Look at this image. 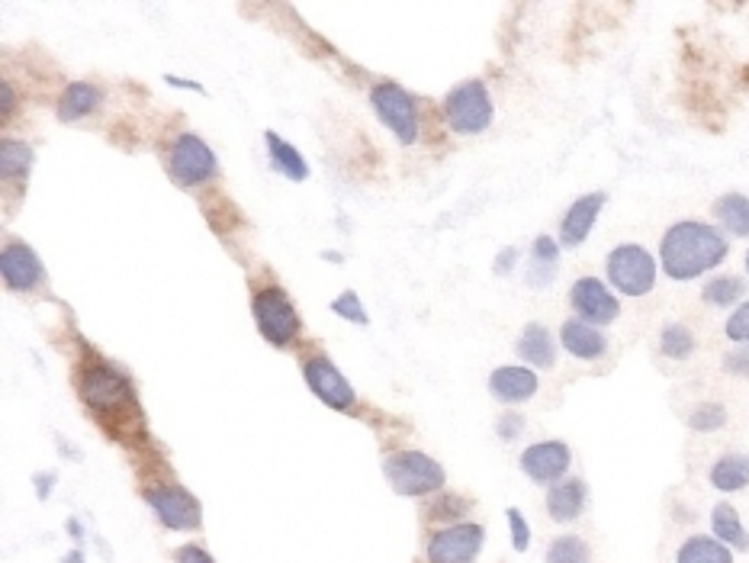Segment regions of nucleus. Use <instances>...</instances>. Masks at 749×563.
<instances>
[{
    "instance_id": "nucleus-15",
    "label": "nucleus",
    "mask_w": 749,
    "mask_h": 563,
    "mask_svg": "<svg viewBox=\"0 0 749 563\" xmlns=\"http://www.w3.org/2000/svg\"><path fill=\"white\" fill-rule=\"evenodd\" d=\"M605 203H608V197H605L601 191L586 194V197H579V201L573 203V206L566 209L563 223H560V241H563L566 248H579V245L591 236V229H595L598 213L605 209Z\"/></svg>"
},
{
    "instance_id": "nucleus-24",
    "label": "nucleus",
    "mask_w": 749,
    "mask_h": 563,
    "mask_svg": "<svg viewBox=\"0 0 749 563\" xmlns=\"http://www.w3.org/2000/svg\"><path fill=\"white\" fill-rule=\"evenodd\" d=\"M556 268H560V245L551 236L534 239L531 264H528V283L531 286H551V281L556 278Z\"/></svg>"
},
{
    "instance_id": "nucleus-7",
    "label": "nucleus",
    "mask_w": 749,
    "mask_h": 563,
    "mask_svg": "<svg viewBox=\"0 0 749 563\" xmlns=\"http://www.w3.org/2000/svg\"><path fill=\"white\" fill-rule=\"evenodd\" d=\"M370 104H373V110L383 120V126H390V132L402 145H415V139H419V110H415V100L399 84H393V80L377 84L370 90Z\"/></svg>"
},
{
    "instance_id": "nucleus-35",
    "label": "nucleus",
    "mask_w": 749,
    "mask_h": 563,
    "mask_svg": "<svg viewBox=\"0 0 749 563\" xmlns=\"http://www.w3.org/2000/svg\"><path fill=\"white\" fill-rule=\"evenodd\" d=\"M506 519H509V531H512V548L518 554H524L531 548V524L524 522L521 509H509Z\"/></svg>"
},
{
    "instance_id": "nucleus-9",
    "label": "nucleus",
    "mask_w": 749,
    "mask_h": 563,
    "mask_svg": "<svg viewBox=\"0 0 749 563\" xmlns=\"http://www.w3.org/2000/svg\"><path fill=\"white\" fill-rule=\"evenodd\" d=\"M216 174V155L209 152V145L194 136L184 132L174 139L171 145V177L177 187H199Z\"/></svg>"
},
{
    "instance_id": "nucleus-11",
    "label": "nucleus",
    "mask_w": 749,
    "mask_h": 563,
    "mask_svg": "<svg viewBox=\"0 0 749 563\" xmlns=\"http://www.w3.org/2000/svg\"><path fill=\"white\" fill-rule=\"evenodd\" d=\"M569 306L576 313V320L589 322V325H608L621 316L618 296L605 286V281L598 278H579L569 290Z\"/></svg>"
},
{
    "instance_id": "nucleus-19",
    "label": "nucleus",
    "mask_w": 749,
    "mask_h": 563,
    "mask_svg": "<svg viewBox=\"0 0 749 563\" xmlns=\"http://www.w3.org/2000/svg\"><path fill=\"white\" fill-rule=\"evenodd\" d=\"M514 351H518L521 361L531 364V367H541V370L553 367V361H556V342H553L551 328L541 325V322H528L521 338H518V345H514Z\"/></svg>"
},
{
    "instance_id": "nucleus-33",
    "label": "nucleus",
    "mask_w": 749,
    "mask_h": 563,
    "mask_svg": "<svg viewBox=\"0 0 749 563\" xmlns=\"http://www.w3.org/2000/svg\"><path fill=\"white\" fill-rule=\"evenodd\" d=\"M467 509H470V499H464V496H454V492H447V496H441L437 502H432L428 516H432L434 522H451V519L464 516Z\"/></svg>"
},
{
    "instance_id": "nucleus-28",
    "label": "nucleus",
    "mask_w": 749,
    "mask_h": 563,
    "mask_svg": "<svg viewBox=\"0 0 749 563\" xmlns=\"http://www.w3.org/2000/svg\"><path fill=\"white\" fill-rule=\"evenodd\" d=\"M747 296V281L734 278V274H720L714 281L705 283L702 290V300L714 306V310H727V306H737L740 300Z\"/></svg>"
},
{
    "instance_id": "nucleus-25",
    "label": "nucleus",
    "mask_w": 749,
    "mask_h": 563,
    "mask_svg": "<svg viewBox=\"0 0 749 563\" xmlns=\"http://www.w3.org/2000/svg\"><path fill=\"white\" fill-rule=\"evenodd\" d=\"M714 219L737 239H749V197L747 194H724L714 203Z\"/></svg>"
},
{
    "instance_id": "nucleus-21",
    "label": "nucleus",
    "mask_w": 749,
    "mask_h": 563,
    "mask_svg": "<svg viewBox=\"0 0 749 563\" xmlns=\"http://www.w3.org/2000/svg\"><path fill=\"white\" fill-rule=\"evenodd\" d=\"M710 486L717 492H740L749 486V454H724L710 467Z\"/></svg>"
},
{
    "instance_id": "nucleus-10",
    "label": "nucleus",
    "mask_w": 749,
    "mask_h": 563,
    "mask_svg": "<svg viewBox=\"0 0 749 563\" xmlns=\"http://www.w3.org/2000/svg\"><path fill=\"white\" fill-rule=\"evenodd\" d=\"M482 524H447L428 541V563H474L482 551Z\"/></svg>"
},
{
    "instance_id": "nucleus-37",
    "label": "nucleus",
    "mask_w": 749,
    "mask_h": 563,
    "mask_svg": "<svg viewBox=\"0 0 749 563\" xmlns=\"http://www.w3.org/2000/svg\"><path fill=\"white\" fill-rule=\"evenodd\" d=\"M521 432H524V415L506 412V415L499 419V439H502V442H514Z\"/></svg>"
},
{
    "instance_id": "nucleus-40",
    "label": "nucleus",
    "mask_w": 749,
    "mask_h": 563,
    "mask_svg": "<svg viewBox=\"0 0 749 563\" xmlns=\"http://www.w3.org/2000/svg\"><path fill=\"white\" fill-rule=\"evenodd\" d=\"M0 90H3V104H0V110H3V117H10V113H13V87L3 80V84H0Z\"/></svg>"
},
{
    "instance_id": "nucleus-38",
    "label": "nucleus",
    "mask_w": 749,
    "mask_h": 563,
    "mask_svg": "<svg viewBox=\"0 0 749 563\" xmlns=\"http://www.w3.org/2000/svg\"><path fill=\"white\" fill-rule=\"evenodd\" d=\"M174 563H216L199 544H184L177 554H174Z\"/></svg>"
},
{
    "instance_id": "nucleus-27",
    "label": "nucleus",
    "mask_w": 749,
    "mask_h": 563,
    "mask_svg": "<svg viewBox=\"0 0 749 563\" xmlns=\"http://www.w3.org/2000/svg\"><path fill=\"white\" fill-rule=\"evenodd\" d=\"M264 139H268L271 161H274V167L280 174H286L290 181H306V177H310V164L303 161V155H300L286 139H280L276 132H268Z\"/></svg>"
},
{
    "instance_id": "nucleus-18",
    "label": "nucleus",
    "mask_w": 749,
    "mask_h": 563,
    "mask_svg": "<svg viewBox=\"0 0 749 563\" xmlns=\"http://www.w3.org/2000/svg\"><path fill=\"white\" fill-rule=\"evenodd\" d=\"M586 499H589V489L583 480L569 477V480L553 483L547 492V516L560 524L576 522L586 512Z\"/></svg>"
},
{
    "instance_id": "nucleus-36",
    "label": "nucleus",
    "mask_w": 749,
    "mask_h": 563,
    "mask_svg": "<svg viewBox=\"0 0 749 563\" xmlns=\"http://www.w3.org/2000/svg\"><path fill=\"white\" fill-rule=\"evenodd\" d=\"M724 370H727L730 377H743V380H749V345H737L734 351H727V355H724Z\"/></svg>"
},
{
    "instance_id": "nucleus-13",
    "label": "nucleus",
    "mask_w": 749,
    "mask_h": 563,
    "mask_svg": "<svg viewBox=\"0 0 749 563\" xmlns=\"http://www.w3.org/2000/svg\"><path fill=\"white\" fill-rule=\"evenodd\" d=\"M303 373H306L310 390H313L328 409H338V412H351V409H355L357 402L355 387L345 380V373L328 361V358H310L306 367H303Z\"/></svg>"
},
{
    "instance_id": "nucleus-30",
    "label": "nucleus",
    "mask_w": 749,
    "mask_h": 563,
    "mask_svg": "<svg viewBox=\"0 0 749 563\" xmlns=\"http://www.w3.org/2000/svg\"><path fill=\"white\" fill-rule=\"evenodd\" d=\"M660 351H663L666 358H672V361L692 358V351H695V335H692V328H685V325H679V322L666 325V328L660 332Z\"/></svg>"
},
{
    "instance_id": "nucleus-31",
    "label": "nucleus",
    "mask_w": 749,
    "mask_h": 563,
    "mask_svg": "<svg viewBox=\"0 0 749 563\" xmlns=\"http://www.w3.org/2000/svg\"><path fill=\"white\" fill-rule=\"evenodd\" d=\"M724 422H727V409H724L720 402H705V405H698V409L688 415V429H692V432H702V435L717 432Z\"/></svg>"
},
{
    "instance_id": "nucleus-34",
    "label": "nucleus",
    "mask_w": 749,
    "mask_h": 563,
    "mask_svg": "<svg viewBox=\"0 0 749 563\" xmlns=\"http://www.w3.org/2000/svg\"><path fill=\"white\" fill-rule=\"evenodd\" d=\"M724 332H727V338H730V342H737V345H749V300L747 303H740V306L730 313V320H727V325H724Z\"/></svg>"
},
{
    "instance_id": "nucleus-20",
    "label": "nucleus",
    "mask_w": 749,
    "mask_h": 563,
    "mask_svg": "<svg viewBox=\"0 0 749 563\" xmlns=\"http://www.w3.org/2000/svg\"><path fill=\"white\" fill-rule=\"evenodd\" d=\"M710 534L730 551H749V531L740 522V512L730 502H717L710 512Z\"/></svg>"
},
{
    "instance_id": "nucleus-41",
    "label": "nucleus",
    "mask_w": 749,
    "mask_h": 563,
    "mask_svg": "<svg viewBox=\"0 0 749 563\" xmlns=\"http://www.w3.org/2000/svg\"><path fill=\"white\" fill-rule=\"evenodd\" d=\"M747 274H749V251H747Z\"/></svg>"
},
{
    "instance_id": "nucleus-2",
    "label": "nucleus",
    "mask_w": 749,
    "mask_h": 563,
    "mask_svg": "<svg viewBox=\"0 0 749 563\" xmlns=\"http://www.w3.org/2000/svg\"><path fill=\"white\" fill-rule=\"evenodd\" d=\"M78 393L80 400L87 402V409L94 415H100L104 422H110V415H132L139 419V402L129 387V380L119 373L113 364L107 361H87L78 373Z\"/></svg>"
},
{
    "instance_id": "nucleus-12",
    "label": "nucleus",
    "mask_w": 749,
    "mask_h": 563,
    "mask_svg": "<svg viewBox=\"0 0 749 563\" xmlns=\"http://www.w3.org/2000/svg\"><path fill=\"white\" fill-rule=\"evenodd\" d=\"M569 464H573V451L566 442H538L524 447L521 454V474L541 486L566 480Z\"/></svg>"
},
{
    "instance_id": "nucleus-26",
    "label": "nucleus",
    "mask_w": 749,
    "mask_h": 563,
    "mask_svg": "<svg viewBox=\"0 0 749 563\" xmlns=\"http://www.w3.org/2000/svg\"><path fill=\"white\" fill-rule=\"evenodd\" d=\"M675 563H734V551L727 544H720L714 534H695L688 538L679 554H675Z\"/></svg>"
},
{
    "instance_id": "nucleus-29",
    "label": "nucleus",
    "mask_w": 749,
    "mask_h": 563,
    "mask_svg": "<svg viewBox=\"0 0 749 563\" xmlns=\"http://www.w3.org/2000/svg\"><path fill=\"white\" fill-rule=\"evenodd\" d=\"M544 563H591V551L579 534H563L551 541Z\"/></svg>"
},
{
    "instance_id": "nucleus-6",
    "label": "nucleus",
    "mask_w": 749,
    "mask_h": 563,
    "mask_svg": "<svg viewBox=\"0 0 749 563\" xmlns=\"http://www.w3.org/2000/svg\"><path fill=\"white\" fill-rule=\"evenodd\" d=\"M251 313L258 322V332L276 345L286 348L296 335H300V316L293 300L280 290V286H264L251 296Z\"/></svg>"
},
{
    "instance_id": "nucleus-23",
    "label": "nucleus",
    "mask_w": 749,
    "mask_h": 563,
    "mask_svg": "<svg viewBox=\"0 0 749 563\" xmlns=\"http://www.w3.org/2000/svg\"><path fill=\"white\" fill-rule=\"evenodd\" d=\"M100 104V90L87 80H75L62 90L58 97V120L75 122L84 120L87 113H94V107Z\"/></svg>"
},
{
    "instance_id": "nucleus-5",
    "label": "nucleus",
    "mask_w": 749,
    "mask_h": 563,
    "mask_svg": "<svg viewBox=\"0 0 749 563\" xmlns=\"http://www.w3.org/2000/svg\"><path fill=\"white\" fill-rule=\"evenodd\" d=\"M608 281L625 296H647L656 286V261L643 245H618L605 261Z\"/></svg>"
},
{
    "instance_id": "nucleus-39",
    "label": "nucleus",
    "mask_w": 749,
    "mask_h": 563,
    "mask_svg": "<svg viewBox=\"0 0 749 563\" xmlns=\"http://www.w3.org/2000/svg\"><path fill=\"white\" fill-rule=\"evenodd\" d=\"M514 261H518V251H514V248H502V251H499V261H496V274L512 271Z\"/></svg>"
},
{
    "instance_id": "nucleus-32",
    "label": "nucleus",
    "mask_w": 749,
    "mask_h": 563,
    "mask_svg": "<svg viewBox=\"0 0 749 563\" xmlns=\"http://www.w3.org/2000/svg\"><path fill=\"white\" fill-rule=\"evenodd\" d=\"M332 313H335V316H341V320L357 322V325H367V322H370V316H367V310L360 306V296H357L355 290H345L341 296H335Z\"/></svg>"
},
{
    "instance_id": "nucleus-14",
    "label": "nucleus",
    "mask_w": 749,
    "mask_h": 563,
    "mask_svg": "<svg viewBox=\"0 0 749 563\" xmlns=\"http://www.w3.org/2000/svg\"><path fill=\"white\" fill-rule=\"evenodd\" d=\"M0 274H3V283L10 290H20V293L33 290L45 278L40 255L26 241H10L3 248V255H0Z\"/></svg>"
},
{
    "instance_id": "nucleus-8",
    "label": "nucleus",
    "mask_w": 749,
    "mask_h": 563,
    "mask_svg": "<svg viewBox=\"0 0 749 563\" xmlns=\"http://www.w3.org/2000/svg\"><path fill=\"white\" fill-rule=\"evenodd\" d=\"M145 502L152 506L155 519L167 531H194L203 522V509H199L197 496L191 489L177 486V483L145 489Z\"/></svg>"
},
{
    "instance_id": "nucleus-17",
    "label": "nucleus",
    "mask_w": 749,
    "mask_h": 563,
    "mask_svg": "<svg viewBox=\"0 0 749 563\" xmlns=\"http://www.w3.org/2000/svg\"><path fill=\"white\" fill-rule=\"evenodd\" d=\"M560 342H563V348H566L573 358H579V361H598V358H605V351H608L605 332H598L595 325H589V322L583 320L563 322Z\"/></svg>"
},
{
    "instance_id": "nucleus-22",
    "label": "nucleus",
    "mask_w": 749,
    "mask_h": 563,
    "mask_svg": "<svg viewBox=\"0 0 749 563\" xmlns=\"http://www.w3.org/2000/svg\"><path fill=\"white\" fill-rule=\"evenodd\" d=\"M30 171H33V149L26 142L3 139V145H0V174H3V184L23 187L26 177H30Z\"/></svg>"
},
{
    "instance_id": "nucleus-16",
    "label": "nucleus",
    "mask_w": 749,
    "mask_h": 563,
    "mask_svg": "<svg viewBox=\"0 0 749 563\" xmlns=\"http://www.w3.org/2000/svg\"><path fill=\"white\" fill-rule=\"evenodd\" d=\"M538 373L531 367H499L489 377V393L506 405L514 402H528L538 393Z\"/></svg>"
},
{
    "instance_id": "nucleus-3",
    "label": "nucleus",
    "mask_w": 749,
    "mask_h": 563,
    "mask_svg": "<svg viewBox=\"0 0 749 563\" xmlns=\"http://www.w3.org/2000/svg\"><path fill=\"white\" fill-rule=\"evenodd\" d=\"M383 474L399 496H428L444 486V467L422 451H399L383 461Z\"/></svg>"
},
{
    "instance_id": "nucleus-4",
    "label": "nucleus",
    "mask_w": 749,
    "mask_h": 563,
    "mask_svg": "<svg viewBox=\"0 0 749 563\" xmlns=\"http://www.w3.org/2000/svg\"><path fill=\"white\" fill-rule=\"evenodd\" d=\"M492 97L482 80L457 84L444 100V120L460 136H479L492 126Z\"/></svg>"
},
{
    "instance_id": "nucleus-1",
    "label": "nucleus",
    "mask_w": 749,
    "mask_h": 563,
    "mask_svg": "<svg viewBox=\"0 0 749 563\" xmlns=\"http://www.w3.org/2000/svg\"><path fill=\"white\" fill-rule=\"evenodd\" d=\"M730 255V245L720 236V229H714L708 223H675L670 232L660 241V261L670 281H695L702 274L714 271L717 264H724Z\"/></svg>"
}]
</instances>
